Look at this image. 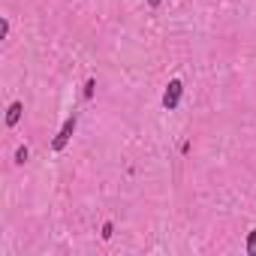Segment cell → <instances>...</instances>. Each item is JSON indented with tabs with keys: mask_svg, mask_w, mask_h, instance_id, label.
<instances>
[{
	"mask_svg": "<svg viewBox=\"0 0 256 256\" xmlns=\"http://www.w3.org/2000/svg\"><path fill=\"white\" fill-rule=\"evenodd\" d=\"M94 90H96V78H88V82H84L82 96H84V100H94Z\"/></svg>",
	"mask_w": 256,
	"mask_h": 256,
	"instance_id": "cell-5",
	"label": "cell"
},
{
	"mask_svg": "<svg viewBox=\"0 0 256 256\" xmlns=\"http://www.w3.org/2000/svg\"><path fill=\"white\" fill-rule=\"evenodd\" d=\"M160 4H163V0H148V6H151V10H157Z\"/></svg>",
	"mask_w": 256,
	"mask_h": 256,
	"instance_id": "cell-9",
	"label": "cell"
},
{
	"mask_svg": "<svg viewBox=\"0 0 256 256\" xmlns=\"http://www.w3.org/2000/svg\"><path fill=\"white\" fill-rule=\"evenodd\" d=\"M247 256H256V229H250L247 235Z\"/></svg>",
	"mask_w": 256,
	"mask_h": 256,
	"instance_id": "cell-6",
	"label": "cell"
},
{
	"mask_svg": "<svg viewBox=\"0 0 256 256\" xmlns=\"http://www.w3.org/2000/svg\"><path fill=\"white\" fill-rule=\"evenodd\" d=\"M76 124H78V118H76V114H70V118L60 124L58 136L52 139V151H64V148L70 145V139H72V133H76Z\"/></svg>",
	"mask_w": 256,
	"mask_h": 256,
	"instance_id": "cell-1",
	"label": "cell"
},
{
	"mask_svg": "<svg viewBox=\"0 0 256 256\" xmlns=\"http://www.w3.org/2000/svg\"><path fill=\"white\" fill-rule=\"evenodd\" d=\"M181 96H184V82H181V78H172V82L166 84V90H163V106H166L169 112H175V108L181 106Z\"/></svg>",
	"mask_w": 256,
	"mask_h": 256,
	"instance_id": "cell-2",
	"label": "cell"
},
{
	"mask_svg": "<svg viewBox=\"0 0 256 256\" xmlns=\"http://www.w3.org/2000/svg\"><path fill=\"white\" fill-rule=\"evenodd\" d=\"M112 235H114V223H112V220H106V223H102V238L108 241Z\"/></svg>",
	"mask_w": 256,
	"mask_h": 256,
	"instance_id": "cell-7",
	"label": "cell"
},
{
	"mask_svg": "<svg viewBox=\"0 0 256 256\" xmlns=\"http://www.w3.org/2000/svg\"><path fill=\"white\" fill-rule=\"evenodd\" d=\"M22 114H24V102L22 100H12L10 108H6V126H16L22 120Z\"/></svg>",
	"mask_w": 256,
	"mask_h": 256,
	"instance_id": "cell-3",
	"label": "cell"
},
{
	"mask_svg": "<svg viewBox=\"0 0 256 256\" xmlns=\"http://www.w3.org/2000/svg\"><path fill=\"white\" fill-rule=\"evenodd\" d=\"M28 160H30V151H28V145H18V148H16V163H18V166H24Z\"/></svg>",
	"mask_w": 256,
	"mask_h": 256,
	"instance_id": "cell-4",
	"label": "cell"
},
{
	"mask_svg": "<svg viewBox=\"0 0 256 256\" xmlns=\"http://www.w3.org/2000/svg\"><path fill=\"white\" fill-rule=\"evenodd\" d=\"M6 36H10V18L0 22V40H6Z\"/></svg>",
	"mask_w": 256,
	"mask_h": 256,
	"instance_id": "cell-8",
	"label": "cell"
}]
</instances>
